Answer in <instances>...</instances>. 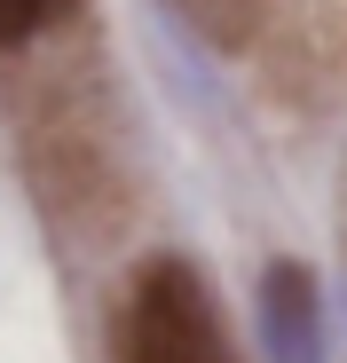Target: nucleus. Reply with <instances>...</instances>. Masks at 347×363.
Returning <instances> with one entry per match:
<instances>
[{
  "mask_svg": "<svg viewBox=\"0 0 347 363\" xmlns=\"http://www.w3.org/2000/svg\"><path fill=\"white\" fill-rule=\"evenodd\" d=\"M119 355L127 363H237L229 324L213 308L205 277L182 253H158L135 269L127 284V324H119Z\"/></svg>",
  "mask_w": 347,
  "mask_h": 363,
  "instance_id": "1",
  "label": "nucleus"
},
{
  "mask_svg": "<svg viewBox=\"0 0 347 363\" xmlns=\"http://www.w3.org/2000/svg\"><path fill=\"white\" fill-rule=\"evenodd\" d=\"M261 340L276 363H324V300L300 261H268L261 277Z\"/></svg>",
  "mask_w": 347,
  "mask_h": 363,
  "instance_id": "2",
  "label": "nucleus"
},
{
  "mask_svg": "<svg viewBox=\"0 0 347 363\" xmlns=\"http://www.w3.org/2000/svg\"><path fill=\"white\" fill-rule=\"evenodd\" d=\"M72 9H79V0H0V48H16V40H32L47 24H64Z\"/></svg>",
  "mask_w": 347,
  "mask_h": 363,
  "instance_id": "3",
  "label": "nucleus"
}]
</instances>
